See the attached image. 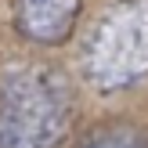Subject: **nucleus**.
Returning <instances> with one entry per match:
<instances>
[{"label":"nucleus","instance_id":"1","mask_svg":"<svg viewBox=\"0 0 148 148\" xmlns=\"http://www.w3.org/2000/svg\"><path fill=\"white\" fill-rule=\"evenodd\" d=\"M76 98L62 72L18 65L0 76V148H51L65 137Z\"/></svg>","mask_w":148,"mask_h":148},{"label":"nucleus","instance_id":"2","mask_svg":"<svg viewBox=\"0 0 148 148\" xmlns=\"http://www.w3.org/2000/svg\"><path fill=\"white\" fill-rule=\"evenodd\" d=\"M83 79L116 94L148 76V0H119L90 25L79 51Z\"/></svg>","mask_w":148,"mask_h":148},{"label":"nucleus","instance_id":"3","mask_svg":"<svg viewBox=\"0 0 148 148\" xmlns=\"http://www.w3.org/2000/svg\"><path fill=\"white\" fill-rule=\"evenodd\" d=\"M83 0H14V29L29 43L58 47L72 36Z\"/></svg>","mask_w":148,"mask_h":148},{"label":"nucleus","instance_id":"4","mask_svg":"<svg viewBox=\"0 0 148 148\" xmlns=\"http://www.w3.org/2000/svg\"><path fill=\"white\" fill-rule=\"evenodd\" d=\"M83 148H148V141L134 127H112V130H101L98 137H90Z\"/></svg>","mask_w":148,"mask_h":148}]
</instances>
